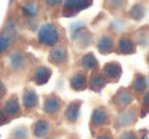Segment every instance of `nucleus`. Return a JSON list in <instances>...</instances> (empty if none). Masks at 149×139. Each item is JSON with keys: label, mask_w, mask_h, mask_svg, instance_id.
Listing matches in <instances>:
<instances>
[{"label": "nucleus", "mask_w": 149, "mask_h": 139, "mask_svg": "<svg viewBox=\"0 0 149 139\" xmlns=\"http://www.w3.org/2000/svg\"><path fill=\"white\" fill-rule=\"evenodd\" d=\"M37 40L43 46H56L61 40V32H59L58 24L55 23H43L39 26L37 30Z\"/></svg>", "instance_id": "obj_1"}, {"label": "nucleus", "mask_w": 149, "mask_h": 139, "mask_svg": "<svg viewBox=\"0 0 149 139\" xmlns=\"http://www.w3.org/2000/svg\"><path fill=\"white\" fill-rule=\"evenodd\" d=\"M27 62H29V59H27V55L23 50H15L8 56V66H10L11 71H16V72L23 71V69H26Z\"/></svg>", "instance_id": "obj_2"}, {"label": "nucleus", "mask_w": 149, "mask_h": 139, "mask_svg": "<svg viewBox=\"0 0 149 139\" xmlns=\"http://www.w3.org/2000/svg\"><path fill=\"white\" fill-rule=\"evenodd\" d=\"M2 109V112L5 113V117H7L8 120L10 118H13V117H16V115H19V112H21V104H19V101H18V96H10L7 101L3 102V106L0 107Z\"/></svg>", "instance_id": "obj_3"}, {"label": "nucleus", "mask_w": 149, "mask_h": 139, "mask_svg": "<svg viewBox=\"0 0 149 139\" xmlns=\"http://www.w3.org/2000/svg\"><path fill=\"white\" fill-rule=\"evenodd\" d=\"M91 5V2H85V0H68L63 3L64 7V16H74L75 13L85 10Z\"/></svg>", "instance_id": "obj_4"}, {"label": "nucleus", "mask_w": 149, "mask_h": 139, "mask_svg": "<svg viewBox=\"0 0 149 139\" xmlns=\"http://www.w3.org/2000/svg\"><path fill=\"white\" fill-rule=\"evenodd\" d=\"M61 109V99L56 94H47L43 98V112L48 115H55Z\"/></svg>", "instance_id": "obj_5"}, {"label": "nucleus", "mask_w": 149, "mask_h": 139, "mask_svg": "<svg viewBox=\"0 0 149 139\" xmlns=\"http://www.w3.org/2000/svg\"><path fill=\"white\" fill-rule=\"evenodd\" d=\"M48 61L55 66L64 64V62L68 61V50H66L64 46H59V45L53 46L50 55H48Z\"/></svg>", "instance_id": "obj_6"}, {"label": "nucleus", "mask_w": 149, "mask_h": 139, "mask_svg": "<svg viewBox=\"0 0 149 139\" xmlns=\"http://www.w3.org/2000/svg\"><path fill=\"white\" fill-rule=\"evenodd\" d=\"M50 131H52V123H50L48 120H45V118L37 120V122L32 125V134H34V138L43 139V138H47V136L50 134Z\"/></svg>", "instance_id": "obj_7"}, {"label": "nucleus", "mask_w": 149, "mask_h": 139, "mask_svg": "<svg viewBox=\"0 0 149 139\" xmlns=\"http://www.w3.org/2000/svg\"><path fill=\"white\" fill-rule=\"evenodd\" d=\"M21 106L26 110H34L37 106H39V96L37 93L32 90V88H26L23 93V104Z\"/></svg>", "instance_id": "obj_8"}, {"label": "nucleus", "mask_w": 149, "mask_h": 139, "mask_svg": "<svg viewBox=\"0 0 149 139\" xmlns=\"http://www.w3.org/2000/svg\"><path fill=\"white\" fill-rule=\"evenodd\" d=\"M52 77V69L47 67V66H37L34 69V74H32V80L36 82L37 85H45L47 82L50 80Z\"/></svg>", "instance_id": "obj_9"}, {"label": "nucleus", "mask_w": 149, "mask_h": 139, "mask_svg": "<svg viewBox=\"0 0 149 139\" xmlns=\"http://www.w3.org/2000/svg\"><path fill=\"white\" fill-rule=\"evenodd\" d=\"M80 106H82L80 101H72L71 104H68V107H66V110H64L66 122H69V123L77 122L79 115H80Z\"/></svg>", "instance_id": "obj_10"}, {"label": "nucleus", "mask_w": 149, "mask_h": 139, "mask_svg": "<svg viewBox=\"0 0 149 139\" xmlns=\"http://www.w3.org/2000/svg\"><path fill=\"white\" fill-rule=\"evenodd\" d=\"M133 102V94L130 93L128 90H119L117 91V94L114 96V104H116L119 109H125V107H128L130 104Z\"/></svg>", "instance_id": "obj_11"}, {"label": "nucleus", "mask_w": 149, "mask_h": 139, "mask_svg": "<svg viewBox=\"0 0 149 139\" xmlns=\"http://www.w3.org/2000/svg\"><path fill=\"white\" fill-rule=\"evenodd\" d=\"M109 120V115H107L106 109L104 107H96L91 113V126H104Z\"/></svg>", "instance_id": "obj_12"}, {"label": "nucleus", "mask_w": 149, "mask_h": 139, "mask_svg": "<svg viewBox=\"0 0 149 139\" xmlns=\"http://www.w3.org/2000/svg\"><path fill=\"white\" fill-rule=\"evenodd\" d=\"M136 120V110L135 109H128V110H123V113H120L117 117V123L116 125L119 128H125V126H130L132 123H135Z\"/></svg>", "instance_id": "obj_13"}, {"label": "nucleus", "mask_w": 149, "mask_h": 139, "mask_svg": "<svg viewBox=\"0 0 149 139\" xmlns=\"http://www.w3.org/2000/svg\"><path fill=\"white\" fill-rule=\"evenodd\" d=\"M120 74H122V67H120L119 62H109V64L104 66V78H111L112 82H117L120 78Z\"/></svg>", "instance_id": "obj_14"}, {"label": "nucleus", "mask_w": 149, "mask_h": 139, "mask_svg": "<svg viewBox=\"0 0 149 139\" xmlns=\"http://www.w3.org/2000/svg\"><path fill=\"white\" fill-rule=\"evenodd\" d=\"M96 46H98V51L100 53H103V55H109V53L112 51V48H114L112 37H111L109 34L101 35L100 39H98V42H96Z\"/></svg>", "instance_id": "obj_15"}, {"label": "nucleus", "mask_w": 149, "mask_h": 139, "mask_svg": "<svg viewBox=\"0 0 149 139\" xmlns=\"http://www.w3.org/2000/svg\"><path fill=\"white\" fill-rule=\"evenodd\" d=\"M87 83H88V80H87V75H85L84 72H75V74L71 77V80H69L71 88L75 90V91H82L85 86H87Z\"/></svg>", "instance_id": "obj_16"}, {"label": "nucleus", "mask_w": 149, "mask_h": 139, "mask_svg": "<svg viewBox=\"0 0 149 139\" xmlns=\"http://www.w3.org/2000/svg\"><path fill=\"white\" fill-rule=\"evenodd\" d=\"M39 11H40V5L36 3V2H26V3L21 5V13L29 19H34L39 15Z\"/></svg>", "instance_id": "obj_17"}, {"label": "nucleus", "mask_w": 149, "mask_h": 139, "mask_svg": "<svg viewBox=\"0 0 149 139\" xmlns=\"http://www.w3.org/2000/svg\"><path fill=\"white\" fill-rule=\"evenodd\" d=\"M117 50L122 55H132L135 51V43L130 37H120L119 42H117Z\"/></svg>", "instance_id": "obj_18"}, {"label": "nucleus", "mask_w": 149, "mask_h": 139, "mask_svg": "<svg viewBox=\"0 0 149 139\" xmlns=\"http://www.w3.org/2000/svg\"><path fill=\"white\" fill-rule=\"evenodd\" d=\"M106 83H107V80L104 78V75L103 74H93L90 77V82H88V86H90V90H93V91H101L104 86H106Z\"/></svg>", "instance_id": "obj_19"}, {"label": "nucleus", "mask_w": 149, "mask_h": 139, "mask_svg": "<svg viewBox=\"0 0 149 139\" xmlns=\"http://www.w3.org/2000/svg\"><path fill=\"white\" fill-rule=\"evenodd\" d=\"M80 66L85 69V71H91V69L96 67L98 61H96V58H95L93 53H85V55L82 56V59H80Z\"/></svg>", "instance_id": "obj_20"}, {"label": "nucleus", "mask_w": 149, "mask_h": 139, "mask_svg": "<svg viewBox=\"0 0 149 139\" xmlns=\"http://www.w3.org/2000/svg\"><path fill=\"white\" fill-rule=\"evenodd\" d=\"M132 88H133L135 93H144L146 88H148V80H146L144 75H141V74L135 75V80H133V83H132Z\"/></svg>", "instance_id": "obj_21"}, {"label": "nucleus", "mask_w": 149, "mask_h": 139, "mask_svg": "<svg viewBox=\"0 0 149 139\" xmlns=\"http://www.w3.org/2000/svg\"><path fill=\"white\" fill-rule=\"evenodd\" d=\"M144 15H146V8H144V5H143V3H136L135 7L130 10V16H132L133 19H136V21L143 19Z\"/></svg>", "instance_id": "obj_22"}, {"label": "nucleus", "mask_w": 149, "mask_h": 139, "mask_svg": "<svg viewBox=\"0 0 149 139\" xmlns=\"http://www.w3.org/2000/svg\"><path fill=\"white\" fill-rule=\"evenodd\" d=\"M11 42H13V37L7 35V34H2L0 35V53H5L8 48H10Z\"/></svg>", "instance_id": "obj_23"}, {"label": "nucleus", "mask_w": 149, "mask_h": 139, "mask_svg": "<svg viewBox=\"0 0 149 139\" xmlns=\"http://www.w3.org/2000/svg\"><path fill=\"white\" fill-rule=\"evenodd\" d=\"M11 138L13 139H27V129L24 126H19V128H16L11 133Z\"/></svg>", "instance_id": "obj_24"}, {"label": "nucleus", "mask_w": 149, "mask_h": 139, "mask_svg": "<svg viewBox=\"0 0 149 139\" xmlns=\"http://www.w3.org/2000/svg\"><path fill=\"white\" fill-rule=\"evenodd\" d=\"M143 106H144V110H143V113H141V115H144V113H146V110L149 109V91H148V90H146L144 96H143Z\"/></svg>", "instance_id": "obj_25"}, {"label": "nucleus", "mask_w": 149, "mask_h": 139, "mask_svg": "<svg viewBox=\"0 0 149 139\" xmlns=\"http://www.w3.org/2000/svg\"><path fill=\"white\" fill-rule=\"evenodd\" d=\"M119 139H136V136H135V133H133V131H123L122 134H120Z\"/></svg>", "instance_id": "obj_26"}, {"label": "nucleus", "mask_w": 149, "mask_h": 139, "mask_svg": "<svg viewBox=\"0 0 149 139\" xmlns=\"http://www.w3.org/2000/svg\"><path fill=\"white\" fill-rule=\"evenodd\" d=\"M47 5H48V7H52V8H55V7H59V5H61V2H59V0H48V2H47Z\"/></svg>", "instance_id": "obj_27"}, {"label": "nucleus", "mask_w": 149, "mask_h": 139, "mask_svg": "<svg viewBox=\"0 0 149 139\" xmlns=\"http://www.w3.org/2000/svg\"><path fill=\"white\" fill-rule=\"evenodd\" d=\"M96 139H112V136L107 134V133H101V134L96 136Z\"/></svg>", "instance_id": "obj_28"}, {"label": "nucleus", "mask_w": 149, "mask_h": 139, "mask_svg": "<svg viewBox=\"0 0 149 139\" xmlns=\"http://www.w3.org/2000/svg\"><path fill=\"white\" fill-rule=\"evenodd\" d=\"M5 96V85H3V82L0 80V99Z\"/></svg>", "instance_id": "obj_29"}, {"label": "nucleus", "mask_w": 149, "mask_h": 139, "mask_svg": "<svg viewBox=\"0 0 149 139\" xmlns=\"http://www.w3.org/2000/svg\"><path fill=\"white\" fill-rule=\"evenodd\" d=\"M148 62H149V55H148Z\"/></svg>", "instance_id": "obj_30"}, {"label": "nucleus", "mask_w": 149, "mask_h": 139, "mask_svg": "<svg viewBox=\"0 0 149 139\" xmlns=\"http://www.w3.org/2000/svg\"><path fill=\"white\" fill-rule=\"evenodd\" d=\"M146 80H148V82H149V77H148V78H146Z\"/></svg>", "instance_id": "obj_31"}]
</instances>
